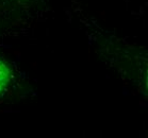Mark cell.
<instances>
[{
	"label": "cell",
	"mask_w": 148,
	"mask_h": 138,
	"mask_svg": "<svg viewBox=\"0 0 148 138\" xmlns=\"http://www.w3.org/2000/svg\"><path fill=\"white\" fill-rule=\"evenodd\" d=\"M11 80V69L3 61L0 60V94L8 87Z\"/></svg>",
	"instance_id": "obj_1"
}]
</instances>
